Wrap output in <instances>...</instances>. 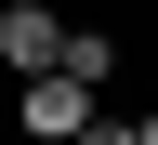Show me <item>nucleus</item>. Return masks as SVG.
I'll use <instances>...</instances> for the list:
<instances>
[{"label": "nucleus", "instance_id": "f257e3e1", "mask_svg": "<svg viewBox=\"0 0 158 145\" xmlns=\"http://www.w3.org/2000/svg\"><path fill=\"white\" fill-rule=\"evenodd\" d=\"M92 106H106V92H92L79 66H40V79H27V145H66Z\"/></svg>", "mask_w": 158, "mask_h": 145}, {"label": "nucleus", "instance_id": "f03ea898", "mask_svg": "<svg viewBox=\"0 0 158 145\" xmlns=\"http://www.w3.org/2000/svg\"><path fill=\"white\" fill-rule=\"evenodd\" d=\"M53 53H66V13H40V0H13V13H0V66H13V79H40Z\"/></svg>", "mask_w": 158, "mask_h": 145}, {"label": "nucleus", "instance_id": "7ed1b4c3", "mask_svg": "<svg viewBox=\"0 0 158 145\" xmlns=\"http://www.w3.org/2000/svg\"><path fill=\"white\" fill-rule=\"evenodd\" d=\"M53 66H79L92 92H106V79H118V40H106V27H66V53H53Z\"/></svg>", "mask_w": 158, "mask_h": 145}, {"label": "nucleus", "instance_id": "20e7f679", "mask_svg": "<svg viewBox=\"0 0 158 145\" xmlns=\"http://www.w3.org/2000/svg\"><path fill=\"white\" fill-rule=\"evenodd\" d=\"M66 145H145V132H132V119H106V106H92V119H79Z\"/></svg>", "mask_w": 158, "mask_h": 145}, {"label": "nucleus", "instance_id": "39448f33", "mask_svg": "<svg viewBox=\"0 0 158 145\" xmlns=\"http://www.w3.org/2000/svg\"><path fill=\"white\" fill-rule=\"evenodd\" d=\"M132 132H145V145H158V119H132Z\"/></svg>", "mask_w": 158, "mask_h": 145}]
</instances>
